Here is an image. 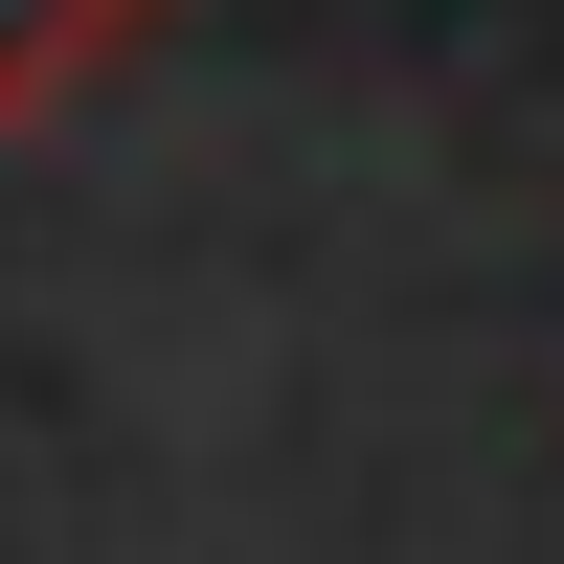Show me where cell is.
I'll return each instance as SVG.
<instances>
[{"label": "cell", "mask_w": 564, "mask_h": 564, "mask_svg": "<svg viewBox=\"0 0 564 564\" xmlns=\"http://www.w3.org/2000/svg\"><path fill=\"white\" fill-rule=\"evenodd\" d=\"M135 45H159V0H0V135L68 113V90H90V68H135Z\"/></svg>", "instance_id": "1"}]
</instances>
